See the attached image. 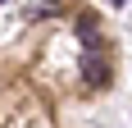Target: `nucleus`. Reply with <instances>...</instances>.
Wrapping results in <instances>:
<instances>
[{
    "mask_svg": "<svg viewBox=\"0 0 132 128\" xmlns=\"http://www.w3.org/2000/svg\"><path fill=\"white\" fill-rule=\"evenodd\" d=\"M82 78H87V87H105V82H109L105 55H87V60H82Z\"/></svg>",
    "mask_w": 132,
    "mask_h": 128,
    "instance_id": "nucleus-1",
    "label": "nucleus"
},
{
    "mask_svg": "<svg viewBox=\"0 0 132 128\" xmlns=\"http://www.w3.org/2000/svg\"><path fill=\"white\" fill-rule=\"evenodd\" d=\"M114 5H128V0H114Z\"/></svg>",
    "mask_w": 132,
    "mask_h": 128,
    "instance_id": "nucleus-2",
    "label": "nucleus"
}]
</instances>
